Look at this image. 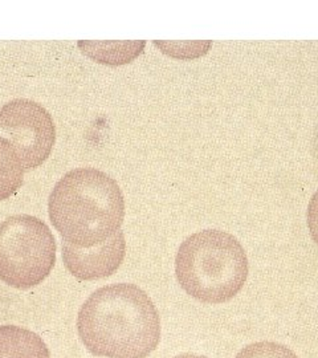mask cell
<instances>
[{"label": "cell", "mask_w": 318, "mask_h": 358, "mask_svg": "<svg viewBox=\"0 0 318 358\" xmlns=\"http://www.w3.org/2000/svg\"><path fill=\"white\" fill-rule=\"evenodd\" d=\"M127 255L124 231L92 248H78L63 242V260L66 269L78 280L109 278L122 264Z\"/></svg>", "instance_id": "cell-6"}, {"label": "cell", "mask_w": 318, "mask_h": 358, "mask_svg": "<svg viewBox=\"0 0 318 358\" xmlns=\"http://www.w3.org/2000/svg\"><path fill=\"white\" fill-rule=\"evenodd\" d=\"M235 358H298L288 346L261 341L243 348Z\"/></svg>", "instance_id": "cell-11"}, {"label": "cell", "mask_w": 318, "mask_h": 358, "mask_svg": "<svg viewBox=\"0 0 318 358\" xmlns=\"http://www.w3.org/2000/svg\"><path fill=\"white\" fill-rule=\"evenodd\" d=\"M24 173L11 143L0 136V202L23 186Z\"/></svg>", "instance_id": "cell-9"}, {"label": "cell", "mask_w": 318, "mask_h": 358, "mask_svg": "<svg viewBox=\"0 0 318 358\" xmlns=\"http://www.w3.org/2000/svg\"><path fill=\"white\" fill-rule=\"evenodd\" d=\"M146 41H78L84 55L108 65H124L140 56Z\"/></svg>", "instance_id": "cell-8"}, {"label": "cell", "mask_w": 318, "mask_h": 358, "mask_svg": "<svg viewBox=\"0 0 318 358\" xmlns=\"http://www.w3.org/2000/svg\"><path fill=\"white\" fill-rule=\"evenodd\" d=\"M0 358H51V355L36 333L16 325H0Z\"/></svg>", "instance_id": "cell-7"}, {"label": "cell", "mask_w": 318, "mask_h": 358, "mask_svg": "<svg viewBox=\"0 0 318 358\" xmlns=\"http://www.w3.org/2000/svg\"><path fill=\"white\" fill-rule=\"evenodd\" d=\"M173 358H207L204 356H199V355H192V353H183V355H179Z\"/></svg>", "instance_id": "cell-13"}, {"label": "cell", "mask_w": 318, "mask_h": 358, "mask_svg": "<svg viewBox=\"0 0 318 358\" xmlns=\"http://www.w3.org/2000/svg\"><path fill=\"white\" fill-rule=\"evenodd\" d=\"M175 275L180 287L204 304H223L242 291L248 278V257L229 232L203 230L179 245Z\"/></svg>", "instance_id": "cell-3"}, {"label": "cell", "mask_w": 318, "mask_h": 358, "mask_svg": "<svg viewBox=\"0 0 318 358\" xmlns=\"http://www.w3.org/2000/svg\"><path fill=\"white\" fill-rule=\"evenodd\" d=\"M306 219H308V229L313 238V241L318 245V190L313 194V196L309 201L308 211H306Z\"/></svg>", "instance_id": "cell-12"}, {"label": "cell", "mask_w": 318, "mask_h": 358, "mask_svg": "<svg viewBox=\"0 0 318 358\" xmlns=\"http://www.w3.org/2000/svg\"><path fill=\"white\" fill-rule=\"evenodd\" d=\"M77 331L93 356L146 358L161 341V319L136 284H113L90 294L77 316Z\"/></svg>", "instance_id": "cell-1"}, {"label": "cell", "mask_w": 318, "mask_h": 358, "mask_svg": "<svg viewBox=\"0 0 318 358\" xmlns=\"http://www.w3.org/2000/svg\"><path fill=\"white\" fill-rule=\"evenodd\" d=\"M161 51L175 59H194L205 55L212 41H154Z\"/></svg>", "instance_id": "cell-10"}, {"label": "cell", "mask_w": 318, "mask_h": 358, "mask_svg": "<svg viewBox=\"0 0 318 358\" xmlns=\"http://www.w3.org/2000/svg\"><path fill=\"white\" fill-rule=\"evenodd\" d=\"M48 214L63 242L92 248L121 230L125 199L115 178L94 167H78L53 187Z\"/></svg>", "instance_id": "cell-2"}, {"label": "cell", "mask_w": 318, "mask_h": 358, "mask_svg": "<svg viewBox=\"0 0 318 358\" xmlns=\"http://www.w3.org/2000/svg\"><path fill=\"white\" fill-rule=\"evenodd\" d=\"M56 263V241L36 217L20 214L0 223V280L16 289L44 282Z\"/></svg>", "instance_id": "cell-4"}, {"label": "cell", "mask_w": 318, "mask_h": 358, "mask_svg": "<svg viewBox=\"0 0 318 358\" xmlns=\"http://www.w3.org/2000/svg\"><path fill=\"white\" fill-rule=\"evenodd\" d=\"M0 136L11 143L24 170L43 165L56 142L51 113L28 99H15L0 108Z\"/></svg>", "instance_id": "cell-5"}]
</instances>
